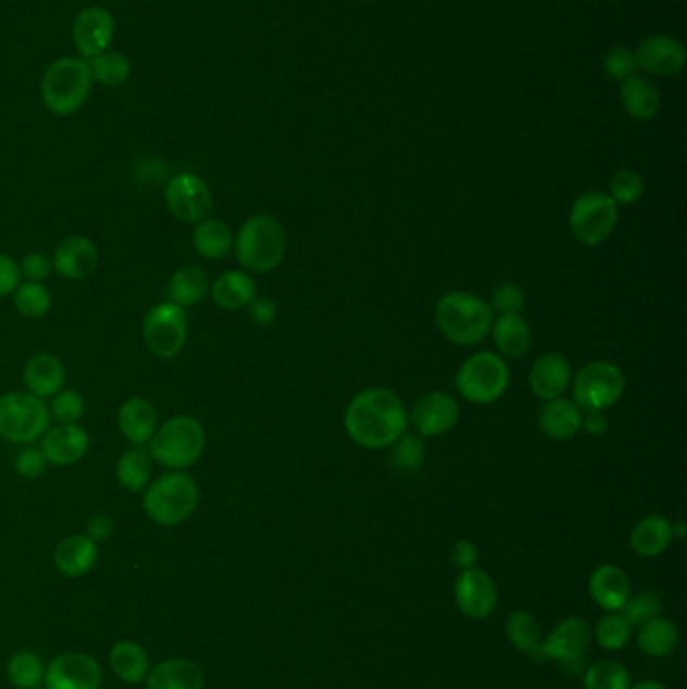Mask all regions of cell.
<instances>
[{
	"mask_svg": "<svg viewBox=\"0 0 687 689\" xmlns=\"http://www.w3.org/2000/svg\"><path fill=\"white\" fill-rule=\"evenodd\" d=\"M410 424V415L396 391L370 387L359 391L345 410L347 436L361 448L382 450L398 441Z\"/></svg>",
	"mask_w": 687,
	"mask_h": 689,
	"instance_id": "obj_1",
	"label": "cell"
},
{
	"mask_svg": "<svg viewBox=\"0 0 687 689\" xmlns=\"http://www.w3.org/2000/svg\"><path fill=\"white\" fill-rule=\"evenodd\" d=\"M436 325L441 335L454 344H476L486 339L495 323L492 306L480 297L454 290L436 304Z\"/></svg>",
	"mask_w": 687,
	"mask_h": 689,
	"instance_id": "obj_2",
	"label": "cell"
},
{
	"mask_svg": "<svg viewBox=\"0 0 687 689\" xmlns=\"http://www.w3.org/2000/svg\"><path fill=\"white\" fill-rule=\"evenodd\" d=\"M289 249L287 230L275 216H250L234 238L238 262L252 273H271L285 261Z\"/></svg>",
	"mask_w": 687,
	"mask_h": 689,
	"instance_id": "obj_3",
	"label": "cell"
},
{
	"mask_svg": "<svg viewBox=\"0 0 687 689\" xmlns=\"http://www.w3.org/2000/svg\"><path fill=\"white\" fill-rule=\"evenodd\" d=\"M91 85V67L83 57H61L42 75V103L61 117L73 115L85 105Z\"/></svg>",
	"mask_w": 687,
	"mask_h": 689,
	"instance_id": "obj_4",
	"label": "cell"
},
{
	"mask_svg": "<svg viewBox=\"0 0 687 689\" xmlns=\"http://www.w3.org/2000/svg\"><path fill=\"white\" fill-rule=\"evenodd\" d=\"M207 448L204 426L192 415H176L155 429L150 440V455L167 469L193 466Z\"/></svg>",
	"mask_w": 687,
	"mask_h": 689,
	"instance_id": "obj_5",
	"label": "cell"
},
{
	"mask_svg": "<svg viewBox=\"0 0 687 689\" xmlns=\"http://www.w3.org/2000/svg\"><path fill=\"white\" fill-rule=\"evenodd\" d=\"M200 490L190 474L172 469L148 486L143 494V511L160 526L186 523L198 509Z\"/></svg>",
	"mask_w": 687,
	"mask_h": 689,
	"instance_id": "obj_6",
	"label": "cell"
},
{
	"mask_svg": "<svg viewBox=\"0 0 687 689\" xmlns=\"http://www.w3.org/2000/svg\"><path fill=\"white\" fill-rule=\"evenodd\" d=\"M510 384L509 363L492 351H480L462 363L455 373V387L472 403H495Z\"/></svg>",
	"mask_w": 687,
	"mask_h": 689,
	"instance_id": "obj_7",
	"label": "cell"
},
{
	"mask_svg": "<svg viewBox=\"0 0 687 689\" xmlns=\"http://www.w3.org/2000/svg\"><path fill=\"white\" fill-rule=\"evenodd\" d=\"M51 424L49 405L33 396L11 391L0 396V438L13 443H33L45 436Z\"/></svg>",
	"mask_w": 687,
	"mask_h": 689,
	"instance_id": "obj_8",
	"label": "cell"
},
{
	"mask_svg": "<svg viewBox=\"0 0 687 689\" xmlns=\"http://www.w3.org/2000/svg\"><path fill=\"white\" fill-rule=\"evenodd\" d=\"M625 391V375L611 361H591L583 365L573 381V401L585 412H605Z\"/></svg>",
	"mask_w": 687,
	"mask_h": 689,
	"instance_id": "obj_9",
	"label": "cell"
},
{
	"mask_svg": "<svg viewBox=\"0 0 687 689\" xmlns=\"http://www.w3.org/2000/svg\"><path fill=\"white\" fill-rule=\"evenodd\" d=\"M619 221V206L605 192H585L571 208V235L583 247H599L613 235Z\"/></svg>",
	"mask_w": 687,
	"mask_h": 689,
	"instance_id": "obj_10",
	"label": "cell"
},
{
	"mask_svg": "<svg viewBox=\"0 0 687 689\" xmlns=\"http://www.w3.org/2000/svg\"><path fill=\"white\" fill-rule=\"evenodd\" d=\"M141 333L155 358L174 359L184 349L188 337L186 311L172 301L158 303L146 313Z\"/></svg>",
	"mask_w": 687,
	"mask_h": 689,
	"instance_id": "obj_11",
	"label": "cell"
},
{
	"mask_svg": "<svg viewBox=\"0 0 687 689\" xmlns=\"http://www.w3.org/2000/svg\"><path fill=\"white\" fill-rule=\"evenodd\" d=\"M165 206L179 222H202L212 212L214 200L207 181L192 172H179L167 179L164 190Z\"/></svg>",
	"mask_w": 687,
	"mask_h": 689,
	"instance_id": "obj_12",
	"label": "cell"
},
{
	"mask_svg": "<svg viewBox=\"0 0 687 689\" xmlns=\"http://www.w3.org/2000/svg\"><path fill=\"white\" fill-rule=\"evenodd\" d=\"M460 419L458 401L444 391H429L413 405L410 422L417 436L436 438L455 428Z\"/></svg>",
	"mask_w": 687,
	"mask_h": 689,
	"instance_id": "obj_13",
	"label": "cell"
},
{
	"mask_svg": "<svg viewBox=\"0 0 687 689\" xmlns=\"http://www.w3.org/2000/svg\"><path fill=\"white\" fill-rule=\"evenodd\" d=\"M454 599L458 609L470 619H486L498 603L495 580L476 566L462 571L455 579Z\"/></svg>",
	"mask_w": 687,
	"mask_h": 689,
	"instance_id": "obj_14",
	"label": "cell"
},
{
	"mask_svg": "<svg viewBox=\"0 0 687 689\" xmlns=\"http://www.w3.org/2000/svg\"><path fill=\"white\" fill-rule=\"evenodd\" d=\"M47 689H99L101 667L85 653H65L55 657L45 672Z\"/></svg>",
	"mask_w": 687,
	"mask_h": 689,
	"instance_id": "obj_15",
	"label": "cell"
},
{
	"mask_svg": "<svg viewBox=\"0 0 687 689\" xmlns=\"http://www.w3.org/2000/svg\"><path fill=\"white\" fill-rule=\"evenodd\" d=\"M115 37L113 14L103 7H87L77 14L73 25V41L85 59H93L110 49Z\"/></svg>",
	"mask_w": 687,
	"mask_h": 689,
	"instance_id": "obj_16",
	"label": "cell"
},
{
	"mask_svg": "<svg viewBox=\"0 0 687 689\" xmlns=\"http://www.w3.org/2000/svg\"><path fill=\"white\" fill-rule=\"evenodd\" d=\"M637 67L655 77H674L686 65L682 42L667 35H651L635 51Z\"/></svg>",
	"mask_w": 687,
	"mask_h": 689,
	"instance_id": "obj_17",
	"label": "cell"
},
{
	"mask_svg": "<svg viewBox=\"0 0 687 689\" xmlns=\"http://www.w3.org/2000/svg\"><path fill=\"white\" fill-rule=\"evenodd\" d=\"M591 625L580 617L561 621L542 641L547 657L559 663L580 662L591 646Z\"/></svg>",
	"mask_w": 687,
	"mask_h": 689,
	"instance_id": "obj_18",
	"label": "cell"
},
{
	"mask_svg": "<svg viewBox=\"0 0 687 689\" xmlns=\"http://www.w3.org/2000/svg\"><path fill=\"white\" fill-rule=\"evenodd\" d=\"M89 450V434L79 424H59L45 431L41 452L53 466H73Z\"/></svg>",
	"mask_w": 687,
	"mask_h": 689,
	"instance_id": "obj_19",
	"label": "cell"
},
{
	"mask_svg": "<svg viewBox=\"0 0 687 689\" xmlns=\"http://www.w3.org/2000/svg\"><path fill=\"white\" fill-rule=\"evenodd\" d=\"M528 381L538 400L550 401L563 398L564 391L573 381L571 363L559 353H547L533 363Z\"/></svg>",
	"mask_w": 687,
	"mask_h": 689,
	"instance_id": "obj_20",
	"label": "cell"
},
{
	"mask_svg": "<svg viewBox=\"0 0 687 689\" xmlns=\"http://www.w3.org/2000/svg\"><path fill=\"white\" fill-rule=\"evenodd\" d=\"M99 264V250L85 236H70L55 250L53 268L67 280H83Z\"/></svg>",
	"mask_w": 687,
	"mask_h": 689,
	"instance_id": "obj_21",
	"label": "cell"
},
{
	"mask_svg": "<svg viewBox=\"0 0 687 689\" xmlns=\"http://www.w3.org/2000/svg\"><path fill=\"white\" fill-rule=\"evenodd\" d=\"M589 593L607 613H619L632 597V582L621 566H597L589 579Z\"/></svg>",
	"mask_w": 687,
	"mask_h": 689,
	"instance_id": "obj_22",
	"label": "cell"
},
{
	"mask_svg": "<svg viewBox=\"0 0 687 689\" xmlns=\"http://www.w3.org/2000/svg\"><path fill=\"white\" fill-rule=\"evenodd\" d=\"M23 377L28 393L47 400L57 396L65 386V365L57 355L39 353L28 359Z\"/></svg>",
	"mask_w": 687,
	"mask_h": 689,
	"instance_id": "obj_23",
	"label": "cell"
},
{
	"mask_svg": "<svg viewBox=\"0 0 687 689\" xmlns=\"http://www.w3.org/2000/svg\"><path fill=\"white\" fill-rule=\"evenodd\" d=\"M97 559L99 547L96 540H91L87 535H73L61 540L53 554L57 571L71 579L87 575L96 566Z\"/></svg>",
	"mask_w": 687,
	"mask_h": 689,
	"instance_id": "obj_24",
	"label": "cell"
},
{
	"mask_svg": "<svg viewBox=\"0 0 687 689\" xmlns=\"http://www.w3.org/2000/svg\"><path fill=\"white\" fill-rule=\"evenodd\" d=\"M117 426L125 440L132 441L134 446H143L152 440L158 429V412L150 401L132 398L120 408Z\"/></svg>",
	"mask_w": 687,
	"mask_h": 689,
	"instance_id": "obj_25",
	"label": "cell"
},
{
	"mask_svg": "<svg viewBox=\"0 0 687 689\" xmlns=\"http://www.w3.org/2000/svg\"><path fill=\"white\" fill-rule=\"evenodd\" d=\"M538 426L552 440H571L583 428V410L575 401L564 398L547 401L538 417Z\"/></svg>",
	"mask_w": 687,
	"mask_h": 689,
	"instance_id": "obj_26",
	"label": "cell"
},
{
	"mask_svg": "<svg viewBox=\"0 0 687 689\" xmlns=\"http://www.w3.org/2000/svg\"><path fill=\"white\" fill-rule=\"evenodd\" d=\"M490 333H492L496 349L500 351V358H524L528 353V349H530V343H533L530 327H528V323L524 321L521 313L500 315L492 323Z\"/></svg>",
	"mask_w": 687,
	"mask_h": 689,
	"instance_id": "obj_27",
	"label": "cell"
},
{
	"mask_svg": "<svg viewBox=\"0 0 687 689\" xmlns=\"http://www.w3.org/2000/svg\"><path fill=\"white\" fill-rule=\"evenodd\" d=\"M212 301L226 311H240L257 299V283L245 271H226L210 287Z\"/></svg>",
	"mask_w": 687,
	"mask_h": 689,
	"instance_id": "obj_28",
	"label": "cell"
},
{
	"mask_svg": "<svg viewBox=\"0 0 687 689\" xmlns=\"http://www.w3.org/2000/svg\"><path fill=\"white\" fill-rule=\"evenodd\" d=\"M672 540H674L672 523L661 514H649L633 526L629 544L635 554L644 559H653V556H660L661 552L670 547Z\"/></svg>",
	"mask_w": 687,
	"mask_h": 689,
	"instance_id": "obj_29",
	"label": "cell"
},
{
	"mask_svg": "<svg viewBox=\"0 0 687 689\" xmlns=\"http://www.w3.org/2000/svg\"><path fill=\"white\" fill-rule=\"evenodd\" d=\"M148 689H204V674L188 660H167L148 674Z\"/></svg>",
	"mask_w": 687,
	"mask_h": 689,
	"instance_id": "obj_30",
	"label": "cell"
},
{
	"mask_svg": "<svg viewBox=\"0 0 687 689\" xmlns=\"http://www.w3.org/2000/svg\"><path fill=\"white\" fill-rule=\"evenodd\" d=\"M619 96L625 111L635 120H641V122L653 120L660 111V91L655 89V85L649 84L639 75H632L625 82H621Z\"/></svg>",
	"mask_w": 687,
	"mask_h": 689,
	"instance_id": "obj_31",
	"label": "cell"
},
{
	"mask_svg": "<svg viewBox=\"0 0 687 689\" xmlns=\"http://www.w3.org/2000/svg\"><path fill=\"white\" fill-rule=\"evenodd\" d=\"M507 637L514 648L528 653L536 662H549L542 646V629L533 613L514 611L507 619Z\"/></svg>",
	"mask_w": 687,
	"mask_h": 689,
	"instance_id": "obj_32",
	"label": "cell"
},
{
	"mask_svg": "<svg viewBox=\"0 0 687 689\" xmlns=\"http://www.w3.org/2000/svg\"><path fill=\"white\" fill-rule=\"evenodd\" d=\"M208 292H210V278L196 264L179 266L178 271L170 278V283H167L170 301L179 304L182 309L200 303Z\"/></svg>",
	"mask_w": 687,
	"mask_h": 689,
	"instance_id": "obj_33",
	"label": "cell"
},
{
	"mask_svg": "<svg viewBox=\"0 0 687 689\" xmlns=\"http://www.w3.org/2000/svg\"><path fill=\"white\" fill-rule=\"evenodd\" d=\"M196 252L210 261H221L234 249L233 228L226 222L204 218L192 235Z\"/></svg>",
	"mask_w": 687,
	"mask_h": 689,
	"instance_id": "obj_34",
	"label": "cell"
},
{
	"mask_svg": "<svg viewBox=\"0 0 687 689\" xmlns=\"http://www.w3.org/2000/svg\"><path fill=\"white\" fill-rule=\"evenodd\" d=\"M111 669L115 676L127 684H138L143 677H148L150 657L143 649L134 641H120L110 651Z\"/></svg>",
	"mask_w": 687,
	"mask_h": 689,
	"instance_id": "obj_35",
	"label": "cell"
},
{
	"mask_svg": "<svg viewBox=\"0 0 687 689\" xmlns=\"http://www.w3.org/2000/svg\"><path fill=\"white\" fill-rule=\"evenodd\" d=\"M637 643L649 657H665L677 648L679 634L672 621L655 617L639 627Z\"/></svg>",
	"mask_w": 687,
	"mask_h": 689,
	"instance_id": "obj_36",
	"label": "cell"
},
{
	"mask_svg": "<svg viewBox=\"0 0 687 689\" xmlns=\"http://www.w3.org/2000/svg\"><path fill=\"white\" fill-rule=\"evenodd\" d=\"M152 455L143 450L125 452L115 466L117 483L129 492H141L152 480Z\"/></svg>",
	"mask_w": 687,
	"mask_h": 689,
	"instance_id": "obj_37",
	"label": "cell"
},
{
	"mask_svg": "<svg viewBox=\"0 0 687 689\" xmlns=\"http://www.w3.org/2000/svg\"><path fill=\"white\" fill-rule=\"evenodd\" d=\"M14 309L25 318H42L51 311V292L42 283H21L13 292Z\"/></svg>",
	"mask_w": 687,
	"mask_h": 689,
	"instance_id": "obj_38",
	"label": "cell"
},
{
	"mask_svg": "<svg viewBox=\"0 0 687 689\" xmlns=\"http://www.w3.org/2000/svg\"><path fill=\"white\" fill-rule=\"evenodd\" d=\"M89 67H91L93 82L105 87H120L132 75L129 59L117 51H103L101 55L93 57Z\"/></svg>",
	"mask_w": 687,
	"mask_h": 689,
	"instance_id": "obj_39",
	"label": "cell"
},
{
	"mask_svg": "<svg viewBox=\"0 0 687 689\" xmlns=\"http://www.w3.org/2000/svg\"><path fill=\"white\" fill-rule=\"evenodd\" d=\"M585 689H629V672L615 660H599L585 672Z\"/></svg>",
	"mask_w": 687,
	"mask_h": 689,
	"instance_id": "obj_40",
	"label": "cell"
},
{
	"mask_svg": "<svg viewBox=\"0 0 687 689\" xmlns=\"http://www.w3.org/2000/svg\"><path fill=\"white\" fill-rule=\"evenodd\" d=\"M389 448H391L394 468L401 469L405 474L417 472L426 460V441L417 434H403Z\"/></svg>",
	"mask_w": 687,
	"mask_h": 689,
	"instance_id": "obj_41",
	"label": "cell"
},
{
	"mask_svg": "<svg viewBox=\"0 0 687 689\" xmlns=\"http://www.w3.org/2000/svg\"><path fill=\"white\" fill-rule=\"evenodd\" d=\"M9 677L16 689H37L45 679L42 663L30 651L14 653L9 662Z\"/></svg>",
	"mask_w": 687,
	"mask_h": 689,
	"instance_id": "obj_42",
	"label": "cell"
},
{
	"mask_svg": "<svg viewBox=\"0 0 687 689\" xmlns=\"http://www.w3.org/2000/svg\"><path fill=\"white\" fill-rule=\"evenodd\" d=\"M633 627L621 613H607L605 617L595 625V639L607 651H619L632 639Z\"/></svg>",
	"mask_w": 687,
	"mask_h": 689,
	"instance_id": "obj_43",
	"label": "cell"
},
{
	"mask_svg": "<svg viewBox=\"0 0 687 689\" xmlns=\"http://www.w3.org/2000/svg\"><path fill=\"white\" fill-rule=\"evenodd\" d=\"M646 192V181L639 172L623 167L613 174L609 181V196L617 206H632L639 202Z\"/></svg>",
	"mask_w": 687,
	"mask_h": 689,
	"instance_id": "obj_44",
	"label": "cell"
},
{
	"mask_svg": "<svg viewBox=\"0 0 687 689\" xmlns=\"http://www.w3.org/2000/svg\"><path fill=\"white\" fill-rule=\"evenodd\" d=\"M632 627H641L647 621L655 619L661 615V599L651 591L629 597L627 603L619 611Z\"/></svg>",
	"mask_w": 687,
	"mask_h": 689,
	"instance_id": "obj_45",
	"label": "cell"
},
{
	"mask_svg": "<svg viewBox=\"0 0 687 689\" xmlns=\"http://www.w3.org/2000/svg\"><path fill=\"white\" fill-rule=\"evenodd\" d=\"M49 412L59 424H77L85 415V400L75 389H61L53 396Z\"/></svg>",
	"mask_w": 687,
	"mask_h": 689,
	"instance_id": "obj_46",
	"label": "cell"
},
{
	"mask_svg": "<svg viewBox=\"0 0 687 689\" xmlns=\"http://www.w3.org/2000/svg\"><path fill=\"white\" fill-rule=\"evenodd\" d=\"M635 70H637L635 53L625 47H613L603 57V71L615 82H625L627 77L635 75Z\"/></svg>",
	"mask_w": 687,
	"mask_h": 689,
	"instance_id": "obj_47",
	"label": "cell"
},
{
	"mask_svg": "<svg viewBox=\"0 0 687 689\" xmlns=\"http://www.w3.org/2000/svg\"><path fill=\"white\" fill-rule=\"evenodd\" d=\"M526 304L524 290L519 285L504 283L495 290L492 295V311H498L500 315H509V313H521Z\"/></svg>",
	"mask_w": 687,
	"mask_h": 689,
	"instance_id": "obj_48",
	"label": "cell"
},
{
	"mask_svg": "<svg viewBox=\"0 0 687 689\" xmlns=\"http://www.w3.org/2000/svg\"><path fill=\"white\" fill-rule=\"evenodd\" d=\"M49 462L41 452V448H25L21 454L16 455L14 460V469L21 478H27V480H35L42 476V472L47 469Z\"/></svg>",
	"mask_w": 687,
	"mask_h": 689,
	"instance_id": "obj_49",
	"label": "cell"
},
{
	"mask_svg": "<svg viewBox=\"0 0 687 689\" xmlns=\"http://www.w3.org/2000/svg\"><path fill=\"white\" fill-rule=\"evenodd\" d=\"M18 268H21V276H27L28 280H33V283H41L51 275L53 262L42 252H30L18 264Z\"/></svg>",
	"mask_w": 687,
	"mask_h": 689,
	"instance_id": "obj_50",
	"label": "cell"
},
{
	"mask_svg": "<svg viewBox=\"0 0 687 689\" xmlns=\"http://www.w3.org/2000/svg\"><path fill=\"white\" fill-rule=\"evenodd\" d=\"M21 285V268L9 254L0 252V299L13 295Z\"/></svg>",
	"mask_w": 687,
	"mask_h": 689,
	"instance_id": "obj_51",
	"label": "cell"
},
{
	"mask_svg": "<svg viewBox=\"0 0 687 689\" xmlns=\"http://www.w3.org/2000/svg\"><path fill=\"white\" fill-rule=\"evenodd\" d=\"M450 559H452V563H454L460 571L474 568L476 563H478V549H476V544H474L472 540L462 538V540L454 542V547H452V551H450Z\"/></svg>",
	"mask_w": 687,
	"mask_h": 689,
	"instance_id": "obj_52",
	"label": "cell"
},
{
	"mask_svg": "<svg viewBox=\"0 0 687 689\" xmlns=\"http://www.w3.org/2000/svg\"><path fill=\"white\" fill-rule=\"evenodd\" d=\"M115 533V523L108 514H93L87 523V537L96 542H105L110 540Z\"/></svg>",
	"mask_w": 687,
	"mask_h": 689,
	"instance_id": "obj_53",
	"label": "cell"
},
{
	"mask_svg": "<svg viewBox=\"0 0 687 689\" xmlns=\"http://www.w3.org/2000/svg\"><path fill=\"white\" fill-rule=\"evenodd\" d=\"M250 318H252L257 325H262V327L273 325L276 318L275 301H273V299H268V297L254 299V301L250 303Z\"/></svg>",
	"mask_w": 687,
	"mask_h": 689,
	"instance_id": "obj_54",
	"label": "cell"
},
{
	"mask_svg": "<svg viewBox=\"0 0 687 689\" xmlns=\"http://www.w3.org/2000/svg\"><path fill=\"white\" fill-rule=\"evenodd\" d=\"M587 434L591 436H603L609 429V417L605 412H599V410H592L587 412V415L583 414V428Z\"/></svg>",
	"mask_w": 687,
	"mask_h": 689,
	"instance_id": "obj_55",
	"label": "cell"
},
{
	"mask_svg": "<svg viewBox=\"0 0 687 689\" xmlns=\"http://www.w3.org/2000/svg\"><path fill=\"white\" fill-rule=\"evenodd\" d=\"M629 689H667L660 681H651V679H647V681H639L637 686H629Z\"/></svg>",
	"mask_w": 687,
	"mask_h": 689,
	"instance_id": "obj_56",
	"label": "cell"
}]
</instances>
